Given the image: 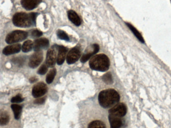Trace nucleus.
I'll return each mask as SVG.
<instances>
[{
  "label": "nucleus",
  "instance_id": "obj_1",
  "mask_svg": "<svg viewBox=\"0 0 171 128\" xmlns=\"http://www.w3.org/2000/svg\"><path fill=\"white\" fill-rule=\"evenodd\" d=\"M21 120L16 119L11 106L0 103V128H22Z\"/></svg>",
  "mask_w": 171,
  "mask_h": 128
},
{
  "label": "nucleus",
  "instance_id": "obj_2",
  "mask_svg": "<svg viewBox=\"0 0 171 128\" xmlns=\"http://www.w3.org/2000/svg\"><path fill=\"white\" fill-rule=\"evenodd\" d=\"M120 95L115 90L109 89L102 91L99 95V104L104 108H110L119 102Z\"/></svg>",
  "mask_w": 171,
  "mask_h": 128
},
{
  "label": "nucleus",
  "instance_id": "obj_3",
  "mask_svg": "<svg viewBox=\"0 0 171 128\" xmlns=\"http://www.w3.org/2000/svg\"><path fill=\"white\" fill-rule=\"evenodd\" d=\"M38 14H27L20 12L15 14L13 18V23L15 26L22 28L29 27L35 24Z\"/></svg>",
  "mask_w": 171,
  "mask_h": 128
},
{
  "label": "nucleus",
  "instance_id": "obj_4",
  "mask_svg": "<svg viewBox=\"0 0 171 128\" xmlns=\"http://www.w3.org/2000/svg\"><path fill=\"white\" fill-rule=\"evenodd\" d=\"M110 65V60L105 54L95 56L89 62V66L94 70L106 72L108 70Z\"/></svg>",
  "mask_w": 171,
  "mask_h": 128
},
{
  "label": "nucleus",
  "instance_id": "obj_5",
  "mask_svg": "<svg viewBox=\"0 0 171 128\" xmlns=\"http://www.w3.org/2000/svg\"><path fill=\"white\" fill-rule=\"evenodd\" d=\"M28 36V33L21 30H16L10 33L6 38V42L9 44L21 42L26 39Z\"/></svg>",
  "mask_w": 171,
  "mask_h": 128
},
{
  "label": "nucleus",
  "instance_id": "obj_6",
  "mask_svg": "<svg viewBox=\"0 0 171 128\" xmlns=\"http://www.w3.org/2000/svg\"><path fill=\"white\" fill-rule=\"evenodd\" d=\"M48 91L47 85L43 82H39L33 87L32 94L34 98H39L46 94Z\"/></svg>",
  "mask_w": 171,
  "mask_h": 128
},
{
  "label": "nucleus",
  "instance_id": "obj_7",
  "mask_svg": "<svg viewBox=\"0 0 171 128\" xmlns=\"http://www.w3.org/2000/svg\"><path fill=\"white\" fill-rule=\"evenodd\" d=\"M109 114L118 117H123L127 113V107L124 103H119L110 110Z\"/></svg>",
  "mask_w": 171,
  "mask_h": 128
},
{
  "label": "nucleus",
  "instance_id": "obj_8",
  "mask_svg": "<svg viewBox=\"0 0 171 128\" xmlns=\"http://www.w3.org/2000/svg\"><path fill=\"white\" fill-rule=\"evenodd\" d=\"M43 60V53L42 51H36L30 57L29 66L31 68L35 69L39 66Z\"/></svg>",
  "mask_w": 171,
  "mask_h": 128
},
{
  "label": "nucleus",
  "instance_id": "obj_9",
  "mask_svg": "<svg viewBox=\"0 0 171 128\" xmlns=\"http://www.w3.org/2000/svg\"><path fill=\"white\" fill-rule=\"evenodd\" d=\"M57 48L55 46L52 47L49 50L47 54L46 64L48 67L54 66L57 62Z\"/></svg>",
  "mask_w": 171,
  "mask_h": 128
},
{
  "label": "nucleus",
  "instance_id": "obj_10",
  "mask_svg": "<svg viewBox=\"0 0 171 128\" xmlns=\"http://www.w3.org/2000/svg\"><path fill=\"white\" fill-rule=\"evenodd\" d=\"M81 56V52L78 48H73L70 51L67 56V62L69 64H73L77 62Z\"/></svg>",
  "mask_w": 171,
  "mask_h": 128
},
{
  "label": "nucleus",
  "instance_id": "obj_11",
  "mask_svg": "<svg viewBox=\"0 0 171 128\" xmlns=\"http://www.w3.org/2000/svg\"><path fill=\"white\" fill-rule=\"evenodd\" d=\"M49 42L46 38H41L36 40L33 43V48L36 52L39 51L41 49H46L49 46Z\"/></svg>",
  "mask_w": 171,
  "mask_h": 128
},
{
  "label": "nucleus",
  "instance_id": "obj_12",
  "mask_svg": "<svg viewBox=\"0 0 171 128\" xmlns=\"http://www.w3.org/2000/svg\"><path fill=\"white\" fill-rule=\"evenodd\" d=\"M42 0H21V3L25 9L30 11L36 8Z\"/></svg>",
  "mask_w": 171,
  "mask_h": 128
},
{
  "label": "nucleus",
  "instance_id": "obj_13",
  "mask_svg": "<svg viewBox=\"0 0 171 128\" xmlns=\"http://www.w3.org/2000/svg\"><path fill=\"white\" fill-rule=\"evenodd\" d=\"M21 49V45L19 44L11 45L6 47L4 49H3V53L5 55H10L19 53Z\"/></svg>",
  "mask_w": 171,
  "mask_h": 128
},
{
  "label": "nucleus",
  "instance_id": "obj_14",
  "mask_svg": "<svg viewBox=\"0 0 171 128\" xmlns=\"http://www.w3.org/2000/svg\"><path fill=\"white\" fill-rule=\"evenodd\" d=\"M67 49L63 46H59L58 48V54L57 62L59 65H62L65 61Z\"/></svg>",
  "mask_w": 171,
  "mask_h": 128
},
{
  "label": "nucleus",
  "instance_id": "obj_15",
  "mask_svg": "<svg viewBox=\"0 0 171 128\" xmlns=\"http://www.w3.org/2000/svg\"><path fill=\"white\" fill-rule=\"evenodd\" d=\"M92 47H93V49L92 51L88 52V53H85L82 56L81 59V62L85 63L87 62L91 57H92V56L96 54L99 51V46L98 45H93Z\"/></svg>",
  "mask_w": 171,
  "mask_h": 128
},
{
  "label": "nucleus",
  "instance_id": "obj_16",
  "mask_svg": "<svg viewBox=\"0 0 171 128\" xmlns=\"http://www.w3.org/2000/svg\"><path fill=\"white\" fill-rule=\"evenodd\" d=\"M109 120L110 123L111 128H120L122 127L123 122L121 118L109 114Z\"/></svg>",
  "mask_w": 171,
  "mask_h": 128
},
{
  "label": "nucleus",
  "instance_id": "obj_17",
  "mask_svg": "<svg viewBox=\"0 0 171 128\" xmlns=\"http://www.w3.org/2000/svg\"><path fill=\"white\" fill-rule=\"evenodd\" d=\"M68 16L69 20L76 25L79 26L81 25V20L78 14L73 10H70L68 12Z\"/></svg>",
  "mask_w": 171,
  "mask_h": 128
},
{
  "label": "nucleus",
  "instance_id": "obj_18",
  "mask_svg": "<svg viewBox=\"0 0 171 128\" xmlns=\"http://www.w3.org/2000/svg\"><path fill=\"white\" fill-rule=\"evenodd\" d=\"M11 108L13 112L14 115L16 119L21 120V116L22 114V106L18 104H12Z\"/></svg>",
  "mask_w": 171,
  "mask_h": 128
},
{
  "label": "nucleus",
  "instance_id": "obj_19",
  "mask_svg": "<svg viewBox=\"0 0 171 128\" xmlns=\"http://www.w3.org/2000/svg\"><path fill=\"white\" fill-rule=\"evenodd\" d=\"M126 24L127 25V26L131 30L133 33L135 35V36L137 37L138 39L142 43H144V40L143 39V37L141 35V34L139 33V31H138L135 27L132 26V25L130 24L129 23H126Z\"/></svg>",
  "mask_w": 171,
  "mask_h": 128
},
{
  "label": "nucleus",
  "instance_id": "obj_20",
  "mask_svg": "<svg viewBox=\"0 0 171 128\" xmlns=\"http://www.w3.org/2000/svg\"><path fill=\"white\" fill-rule=\"evenodd\" d=\"M88 128H106V126L102 121L100 120H95L89 124Z\"/></svg>",
  "mask_w": 171,
  "mask_h": 128
},
{
  "label": "nucleus",
  "instance_id": "obj_21",
  "mask_svg": "<svg viewBox=\"0 0 171 128\" xmlns=\"http://www.w3.org/2000/svg\"><path fill=\"white\" fill-rule=\"evenodd\" d=\"M33 47V43L31 40H27L24 43L22 46V51L24 53H28L31 51Z\"/></svg>",
  "mask_w": 171,
  "mask_h": 128
},
{
  "label": "nucleus",
  "instance_id": "obj_22",
  "mask_svg": "<svg viewBox=\"0 0 171 128\" xmlns=\"http://www.w3.org/2000/svg\"><path fill=\"white\" fill-rule=\"evenodd\" d=\"M56 73H57V71L55 68L52 69L50 71L46 77V82L47 83V84H50L53 82Z\"/></svg>",
  "mask_w": 171,
  "mask_h": 128
},
{
  "label": "nucleus",
  "instance_id": "obj_23",
  "mask_svg": "<svg viewBox=\"0 0 171 128\" xmlns=\"http://www.w3.org/2000/svg\"><path fill=\"white\" fill-rule=\"evenodd\" d=\"M103 81L107 85H111L113 84V80L112 78V74L110 72L107 73L106 74L104 75L102 77Z\"/></svg>",
  "mask_w": 171,
  "mask_h": 128
},
{
  "label": "nucleus",
  "instance_id": "obj_24",
  "mask_svg": "<svg viewBox=\"0 0 171 128\" xmlns=\"http://www.w3.org/2000/svg\"><path fill=\"white\" fill-rule=\"evenodd\" d=\"M24 101V99L22 97L21 95L19 94L11 99V102L12 103H20Z\"/></svg>",
  "mask_w": 171,
  "mask_h": 128
},
{
  "label": "nucleus",
  "instance_id": "obj_25",
  "mask_svg": "<svg viewBox=\"0 0 171 128\" xmlns=\"http://www.w3.org/2000/svg\"><path fill=\"white\" fill-rule=\"evenodd\" d=\"M57 35L59 39L65 41H69V38L67 34L62 30H59L57 32Z\"/></svg>",
  "mask_w": 171,
  "mask_h": 128
},
{
  "label": "nucleus",
  "instance_id": "obj_26",
  "mask_svg": "<svg viewBox=\"0 0 171 128\" xmlns=\"http://www.w3.org/2000/svg\"><path fill=\"white\" fill-rule=\"evenodd\" d=\"M48 70V66L47 64H43L42 66L40 68L38 71V74L41 75H43L45 74Z\"/></svg>",
  "mask_w": 171,
  "mask_h": 128
},
{
  "label": "nucleus",
  "instance_id": "obj_27",
  "mask_svg": "<svg viewBox=\"0 0 171 128\" xmlns=\"http://www.w3.org/2000/svg\"><path fill=\"white\" fill-rule=\"evenodd\" d=\"M43 35L42 32H41L39 30H35L32 31V36L34 38H37Z\"/></svg>",
  "mask_w": 171,
  "mask_h": 128
},
{
  "label": "nucleus",
  "instance_id": "obj_28",
  "mask_svg": "<svg viewBox=\"0 0 171 128\" xmlns=\"http://www.w3.org/2000/svg\"><path fill=\"white\" fill-rule=\"evenodd\" d=\"M45 101H46V98L45 97L40 98H39V99H37L34 101V103L36 104H43L44 103Z\"/></svg>",
  "mask_w": 171,
  "mask_h": 128
},
{
  "label": "nucleus",
  "instance_id": "obj_29",
  "mask_svg": "<svg viewBox=\"0 0 171 128\" xmlns=\"http://www.w3.org/2000/svg\"><path fill=\"white\" fill-rule=\"evenodd\" d=\"M37 79L35 77H32V78H31V79H30V82L32 83H33L35 82L36 81H37Z\"/></svg>",
  "mask_w": 171,
  "mask_h": 128
}]
</instances>
